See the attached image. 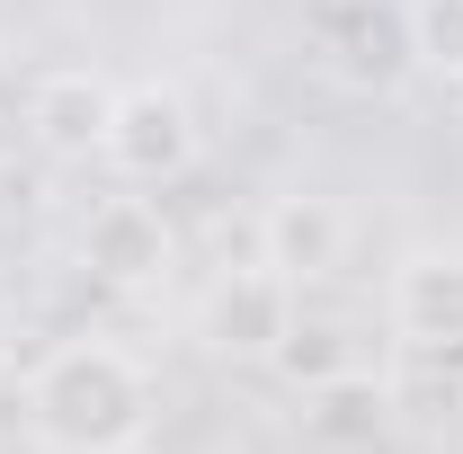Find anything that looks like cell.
<instances>
[{"label":"cell","mask_w":463,"mask_h":454,"mask_svg":"<svg viewBox=\"0 0 463 454\" xmlns=\"http://www.w3.org/2000/svg\"><path fill=\"white\" fill-rule=\"evenodd\" d=\"M0 356H9V303H0Z\"/></svg>","instance_id":"7c38bea8"},{"label":"cell","mask_w":463,"mask_h":454,"mask_svg":"<svg viewBox=\"0 0 463 454\" xmlns=\"http://www.w3.org/2000/svg\"><path fill=\"white\" fill-rule=\"evenodd\" d=\"M303 45L312 62L356 90V99H392L410 71H419V45H410V0H312L303 9Z\"/></svg>","instance_id":"7a4b0ae2"},{"label":"cell","mask_w":463,"mask_h":454,"mask_svg":"<svg viewBox=\"0 0 463 454\" xmlns=\"http://www.w3.org/2000/svg\"><path fill=\"white\" fill-rule=\"evenodd\" d=\"M80 268L99 285H116V294L170 285V268H178L170 214H161L152 196H108V205H90V223H80Z\"/></svg>","instance_id":"8992f818"},{"label":"cell","mask_w":463,"mask_h":454,"mask_svg":"<svg viewBox=\"0 0 463 454\" xmlns=\"http://www.w3.org/2000/svg\"><path fill=\"white\" fill-rule=\"evenodd\" d=\"M99 161H108L116 178H134V187L187 178L196 170V108H187V90H170V80H125Z\"/></svg>","instance_id":"277c9868"},{"label":"cell","mask_w":463,"mask_h":454,"mask_svg":"<svg viewBox=\"0 0 463 454\" xmlns=\"http://www.w3.org/2000/svg\"><path fill=\"white\" fill-rule=\"evenodd\" d=\"M108 116H116V80L90 62H62V71H36V90H27V143L45 161H99Z\"/></svg>","instance_id":"52a82bcc"},{"label":"cell","mask_w":463,"mask_h":454,"mask_svg":"<svg viewBox=\"0 0 463 454\" xmlns=\"http://www.w3.org/2000/svg\"><path fill=\"white\" fill-rule=\"evenodd\" d=\"M383 321L410 356H463V241H419L383 285Z\"/></svg>","instance_id":"5b68a950"},{"label":"cell","mask_w":463,"mask_h":454,"mask_svg":"<svg viewBox=\"0 0 463 454\" xmlns=\"http://www.w3.org/2000/svg\"><path fill=\"white\" fill-rule=\"evenodd\" d=\"M259 259H268L277 277H294V285L339 277V259H347V205L321 196V187L268 196V214H259Z\"/></svg>","instance_id":"ba28073f"},{"label":"cell","mask_w":463,"mask_h":454,"mask_svg":"<svg viewBox=\"0 0 463 454\" xmlns=\"http://www.w3.org/2000/svg\"><path fill=\"white\" fill-rule=\"evenodd\" d=\"M402 419V393L383 383V374H365V365H347V374H330V383H312L303 393V437L330 454H365L383 446V428Z\"/></svg>","instance_id":"9c48e42d"},{"label":"cell","mask_w":463,"mask_h":454,"mask_svg":"<svg viewBox=\"0 0 463 454\" xmlns=\"http://www.w3.org/2000/svg\"><path fill=\"white\" fill-rule=\"evenodd\" d=\"M410 45H419V71L463 80V0H410Z\"/></svg>","instance_id":"8fae6325"},{"label":"cell","mask_w":463,"mask_h":454,"mask_svg":"<svg viewBox=\"0 0 463 454\" xmlns=\"http://www.w3.org/2000/svg\"><path fill=\"white\" fill-rule=\"evenodd\" d=\"M303 285L277 277L268 259H250V268H223V277L205 285V303H196V339H205V356L214 365H268L277 356V339L294 330V303Z\"/></svg>","instance_id":"3957f363"},{"label":"cell","mask_w":463,"mask_h":454,"mask_svg":"<svg viewBox=\"0 0 463 454\" xmlns=\"http://www.w3.org/2000/svg\"><path fill=\"white\" fill-rule=\"evenodd\" d=\"M152 374L116 339H62L27 374V437L45 454H134L152 437Z\"/></svg>","instance_id":"6da1fadb"},{"label":"cell","mask_w":463,"mask_h":454,"mask_svg":"<svg viewBox=\"0 0 463 454\" xmlns=\"http://www.w3.org/2000/svg\"><path fill=\"white\" fill-rule=\"evenodd\" d=\"M347 365H356V339H347V321H330V312H294V330L277 339V356H268V374H286L294 393L330 383Z\"/></svg>","instance_id":"30bf717a"}]
</instances>
